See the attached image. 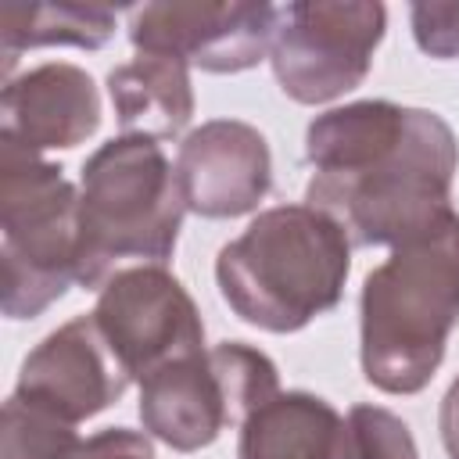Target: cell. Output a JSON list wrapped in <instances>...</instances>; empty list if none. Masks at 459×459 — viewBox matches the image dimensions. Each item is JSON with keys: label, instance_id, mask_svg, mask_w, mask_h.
I'll return each instance as SVG.
<instances>
[{"label": "cell", "instance_id": "obj_1", "mask_svg": "<svg viewBox=\"0 0 459 459\" xmlns=\"http://www.w3.org/2000/svg\"><path fill=\"white\" fill-rule=\"evenodd\" d=\"M305 158L316 169L305 204L326 212L351 247H398L452 215L459 143L437 111L394 100L330 108L308 122Z\"/></svg>", "mask_w": 459, "mask_h": 459}, {"label": "cell", "instance_id": "obj_2", "mask_svg": "<svg viewBox=\"0 0 459 459\" xmlns=\"http://www.w3.org/2000/svg\"><path fill=\"white\" fill-rule=\"evenodd\" d=\"M455 326L459 212L437 230L391 247V255L369 269L359 298V359L366 380L387 394L423 391Z\"/></svg>", "mask_w": 459, "mask_h": 459}, {"label": "cell", "instance_id": "obj_3", "mask_svg": "<svg viewBox=\"0 0 459 459\" xmlns=\"http://www.w3.org/2000/svg\"><path fill=\"white\" fill-rule=\"evenodd\" d=\"M348 269V233L312 204L258 212L215 258L222 301L269 333H298L330 312L344 294Z\"/></svg>", "mask_w": 459, "mask_h": 459}, {"label": "cell", "instance_id": "obj_4", "mask_svg": "<svg viewBox=\"0 0 459 459\" xmlns=\"http://www.w3.org/2000/svg\"><path fill=\"white\" fill-rule=\"evenodd\" d=\"M183 215L179 176L158 140L115 136L100 143L79 183V283L100 290L126 258L165 265Z\"/></svg>", "mask_w": 459, "mask_h": 459}, {"label": "cell", "instance_id": "obj_5", "mask_svg": "<svg viewBox=\"0 0 459 459\" xmlns=\"http://www.w3.org/2000/svg\"><path fill=\"white\" fill-rule=\"evenodd\" d=\"M79 283V190L61 165L0 136V308L36 319Z\"/></svg>", "mask_w": 459, "mask_h": 459}, {"label": "cell", "instance_id": "obj_6", "mask_svg": "<svg viewBox=\"0 0 459 459\" xmlns=\"http://www.w3.org/2000/svg\"><path fill=\"white\" fill-rule=\"evenodd\" d=\"M273 394H280L276 362L244 341H222L151 373L140 384V420L161 445L197 452Z\"/></svg>", "mask_w": 459, "mask_h": 459}, {"label": "cell", "instance_id": "obj_7", "mask_svg": "<svg viewBox=\"0 0 459 459\" xmlns=\"http://www.w3.org/2000/svg\"><path fill=\"white\" fill-rule=\"evenodd\" d=\"M384 29L387 11L373 0L283 4L269 50L273 75L298 104L337 100L369 75Z\"/></svg>", "mask_w": 459, "mask_h": 459}, {"label": "cell", "instance_id": "obj_8", "mask_svg": "<svg viewBox=\"0 0 459 459\" xmlns=\"http://www.w3.org/2000/svg\"><path fill=\"white\" fill-rule=\"evenodd\" d=\"M93 319L129 380L204 351V323L186 287L165 265L118 269L97 294Z\"/></svg>", "mask_w": 459, "mask_h": 459}, {"label": "cell", "instance_id": "obj_9", "mask_svg": "<svg viewBox=\"0 0 459 459\" xmlns=\"http://www.w3.org/2000/svg\"><path fill=\"white\" fill-rule=\"evenodd\" d=\"M276 18V4H143L129 14V39L140 54L176 57L204 72L233 75L269 57Z\"/></svg>", "mask_w": 459, "mask_h": 459}, {"label": "cell", "instance_id": "obj_10", "mask_svg": "<svg viewBox=\"0 0 459 459\" xmlns=\"http://www.w3.org/2000/svg\"><path fill=\"white\" fill-rule=\"evenodd\" d=\"M129 384V373L90 312L68 319L25 355L14 398L32 402L68 423H82L115 405Z\"/></svg>", "mask_w": 459, "mask_h": 459}, {"label": "cell", "instance_id": "obj_11", "mask_svg": "<svg viewBox=\"0 0 459 459\" xmlns=\"http://www.w3.org/2000/svg\"><path fill=\"white\" fill-rule=\"evenodd\" d=\"M186 212L201 219H237L262 204L273 186L265 136L240 118H212L190 129L176 154Z\"/></svg>", "mask_w": 459, "mask_h": 459}, {"label": "cell", "instance_id": "obj_12", "mask_svg": "<svg viewBox=\"0 0 459 459\" xmlns=\"http://www.w3.org/2000/svg\"><path fill=\"white\" fill-rule=\"evenodd\" d=\"M100 126V93L86 68L68 61H47L0 93V136L43 154L86 143Z\"/></svg>", "mask_w": 459, "mask_h": 459}, {"label": "cell", "instance_id": "obj_13", "mask_svg": "<svg viewBox=\"0 0 459 459\" xmlns=\"http://www.w3.org/2000/svg\"><path fill=\"white\" fill-rule=\"evenodd\" d=\"M240 459H355L344 416L319 394L280 391L240 423Z\"/></svg>", "mask_w": 459, "mask_h": 459}, {"label": "cell", "instance_id": "obj_14", "mask_svg": "<svg viewBox=\"0 0 459 459\" xmlns=\"http://www.w3.org/2000/svg\"><path fill=\"white\" fill-rule=\"evenodd\" d=\"M108 97L122 136L169 140L194 118L190 65L158 54H136L108 72Z\"/></svg>", "mask_w": 459, "mask_h": 459}, {"label": "cell", "instance_id": "obj_15", "mask_svg": "<svg viewBox=\"0 0 459 459\" xmlns=\"http://www.w3.org/2000/svg\"><path fill=\"white\" fill-rule=\"evenodd\" d=\"M115 36V11L97 4H4L0 7V54L4 82L22 50L32 47H82L97 50Z\"/></svg>", "mask_w": 459, "mask_h": 459}, {"label": "cell", "instance_id": "obj_16", "mask_svg": "<svg viewBox=\"0 0 459 459\" xmlns=\"http://www.w3.org/2000/svg\"><path fill=\"white\" fill-rule=\"evenodd\" d=\"M79 448L82 441L75 434V423L14 394L4 402L0 459H75Z\"/></svg>", "mask_w": 459, "mask_h": 459}, {"label": "cell", "instance_id": "obj_17", "mask_svg": "<svg viewBox=\"0 0 459 459\" xmlns=\"http://www.w3.org/2000/svg\"><path fill=\"white\" fill-rule=\"evenodd\" d=\"M355 459H420L416 437L402 416L380 405H351L348 412Z\"/></svg>", "mask_w": 459, "mask_h": 459}, {"label": "cell", "instance_id": "obj_18", "mask_svg": "<svg viewBox=\"0 0 459 459\" xmlns=\"http://www.w3.org/2000/svg\"><path fill=\"white\" fill-rule=\"evenodd\" d=\"M409 18L423 54L437 61L459 57V4H412Z\"/></svg>", "mask_w": 459, "mask_h": 459}, {"label": "cell", "instance_id": "obj_19", "mask_svg": "<svg viewBox=\"0 0 459 459\" xmlns=\"http://www.w3.org/2000/svg\"><path fill=\"white\" fill-rule=\"evenodd\" d=\"M75 459H154V448H151L147 434H140V430L108 427V430L86 437Z\"/></svg>", "mask_w": 459, "mask_h": 459}, {"label": "cell", "instance_id": "obj_20", "mask_svg": "<svg viewBox=\"0 0 459 459\" xmlns=\"http://www.w3.org/2000/svg\"><path fill=\"white\" fill-rule=\"evenodd\" d=\"M437 427H441V445H445L448 459H459V377L452 380V387L441 398Z\"/></svg>", "mask_w": 459, "mask_h": 459}]
</instances>
